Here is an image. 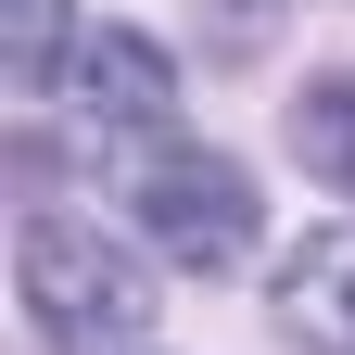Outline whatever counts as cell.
<instances>
[{"label": "cell", "mask_w": 355, "mask_h": 355, "mask_svg": "<svg viewBox=\"0 0 355 355\" xmlns=\"http://www.w3.org/2000/svg\"><path fill=\"white\" fill-rule=\"evenodd\" d=\"M266 318L292 355H355V229H304L266 279Z\"/></svg>", "instance_id": "277c9868"}, {"label": "cell", "mask_w": 355, "mask_h": 355, "mask_svg": "<svg viewBox=\"0 0 355 355\" xmlns=\"http://www.w3.org/2000/svg\"><path fill=\"white\" fill-rule=\"evenodd\" d=\"M127 229H140L165 266L229 279V266H254V241H266V191H254V165H241V153L140 140V153H127Z\"/></svg>", "instance_id": "7a4b0ae2"}, {"label": "cell", "mask_w": 355, "mask_h": 355, "mask_svg": "<svg viewBox=\"0 0 355 355\" xmlns=\"http://www.w3.org/2000/svg\"><path fill=\"white\" fill-rule=\"evenodd\" d=\"M13 304H26V330L51 355H127L153 330V266L127 241H102L89 216L26 203V229H13Z\"/></svg>", "instance_id": "6da1fadb"}, {"label": "cell", "mask_w": 355, "mask_h": 355, "mask_svg": "<svg viewBox=\"0 0 355 355\" xmlns=\"http://www.w3.org/2000/svg\"><path fill=\"white\" fill-rule=\"evenodd\" d=\"M0 64H13V89L76 76V0H0Z\"/></svg>", "instance_id": "8992f818"}, {"label": "cell", "mask_w": 355, "mask_h": 355, "mask_svg": "<svg viewBox=\"0 0 355 355\" xmlns=\"http://www.w3.org/2000/svg\"><path fill=\"white\" fill-rule=\"evenodd\" d=\"M76 102H89V127H114V140H165L178 51H165L153 26H89L76 38Z\"/></svg>", "instance_id": "3957f363"}, {"label": "cell", "mask_w": 355, "mask_h": 355, "mask_svg": "<svg viewBox=\"0 0 355 355\" xmlns=\"http://www.w3.org/2000/svg\"><path fill=\"white\" fill-rule=\"evenodd\" d=\"M279 140H292V165L318 178V191L355 203V64H330V76H304V89H292Z\"/></svg>", "instance_id": "5b68a950"}]
</instances>
